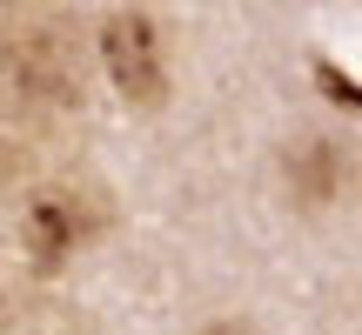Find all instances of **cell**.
I'll list each match as a JSON object with an SVG mask.
<instances>
[{
    "instance_id": "2",
    "label": "cell",
    "mask_w": 362,
    "mask_h": 335,
    "mask_svg": "<svg viewBox=\"0 0 362 335\" xmlns=\"http://www.w3.org/2000/svg\"><path fill=\"white\" fill-rule=\"evenodd\" d=\"M94 47H101V67L121 101H134V107L168 101V34L148 7H107Z\"/></svg>"
},
{
    "instance_id": "1",
    "label": "cell",
    "mask_w": 362,
    "mask_h": 335,
    "mask_svg": "<svg viewBox=\"0 0 362 335\" xmlns=\"http://www.w3.org/2000/svg\"><path fill=\"white\" fill-rule=\"evenodd\" d=\"M0 88L34 107H74L81 101V34L67 13L27 7L0 20Z\"/></svg>"
},
{
    "instance_id": "4",
    "label": "cell",
    "mask_w": 362,
    "mask_h": 335,
    "mask_svg": "<svg viewBox=\"0 0 362 335\" xmlns=\"http://www.w3.org/2000/svg\"><path fill=\"white\" fill-rule=\"evenodd\" d=\"M282 175L302 208H329L349 194V148H336L329 134H309V141H296L282 155Z\"/></svg>"
},
{
    "instance_id": "3",
    "label": "cell",
    "mask_w": 362,
    "mask_h": 335,
    "mask_svg": "<svg viewBox=\"0 0 362 335\" xmlns=\"http://www.w3.org/2000/svg\"><path fill=\"white\" fill-rule=\"evenodd\" d=\"M94 228H101V215H94V201L74 194V188H34L27 208H21V242H27V255H34L40 269H61Z\"/></svg>"
},
{
    "instance_id": "5",
    "label": "cell",
    "mask_w": 362,
    "mask_h": 335,
    "mask_svg": "<svg viewBox=\"0 0 362 335\" xmlns=\"http://www.w3.org/2000/svg\"><path fill=\"white\" fill-rule=\"evenodd\" d=\"M194 335H248L242 322H208V329H194Z\"/></svg>"
}]
</instances>
